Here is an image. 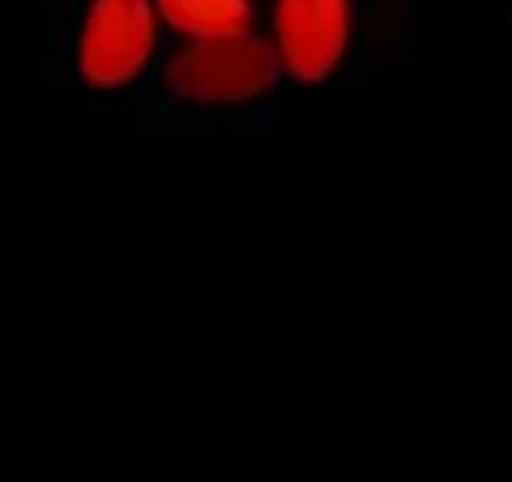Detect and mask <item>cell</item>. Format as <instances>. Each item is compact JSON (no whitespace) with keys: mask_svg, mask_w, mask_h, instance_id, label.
Instances as JSON below:
<instances>
[{"mask_svg":"<svg viewBox=\"0 0 512 482\" xmlns=\"http://www.w3.org/2000/svg\"><path fill=\"white\" fill-rule=\"evenodd\" d=\"M172 28L196 40H217L244 34L250 25L247 0H160Z\"/></svg>","mask_w":512,"mask_h":482,"instance_id":"277c9868","label":"cell"},{"mask_svg":"<svg viewBox=\"0 0 512 482\" xmlns=\"http://www.w3.org/2000/svg\"><path fill=\"white\" fill-rule=\"evenodd\" d=\"M347 0H281L278 40L284 61L302 82H320L347 46Z\"/></svg>","mask_w":512,"mask_h":482,"instance_id":"3957f363","label":"cell"},{"mask_svg":"<svg viewBox=\"0 0 512 482\" xmlns=\"http://www.w3.org/2000/svg\"><path fill=\"white\" fill-rule=\"evenodd\" d=\"M278 82V58L256 37L235 34L199 40L166 70V85L193 103L226 106L263 94Z\"/></svg>","mask_w":512,"mask_h":482,"instance_id":"6da1fadb","label":"cell"},{"mask_svg":"<svg viewBox=\"0 0 512 482\" xmlns=\"http://www.w3.org/2000/svg\"><path fill=\"white\" fill-rule=\"evenodd\" d=\"M151 34L148 0H97L82 37L85 79L100 88L130 82L151 52Z\"/></svg>","mask_w":512,"mask_h":482,"instance_id":"7a4b0ae2","label":"cell"}]
</instances>
